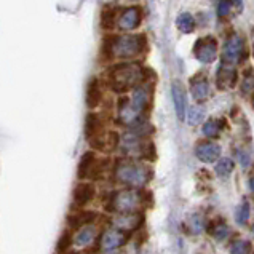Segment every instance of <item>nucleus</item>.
Returning a JSON list of instances; mask_svg holds the SVG:
<instances>
[{"label":"nucleus","instance_id":"f257e3e1","mask_svg":"<svg viewBox=\"0 0 254 254\" xmlns=\"http://www.w3.org/2000/svg\"><path fill=\"white\" fill-rule=\"evenodd\" d=\"M146 69L137 63H120L107 70V83L115 93H125L134 90L144 83Z\"/></svg>","mask_w":254,"mask_h":254},{"label":"nucleus","instance_id":"6ab92c4d","mask_svg":"<svg viewBox=\"0 0 254 254\" xmlns=\"http://www.w3.org/2000/svg\"><path fill=\"white\" fill-rule=\"evenodd\" d=\"M96 213L94 211H85V209H80L75 214H70L67 217V226L69 230H80L85 226H90V224L96 219Z\"/></svg>","mask_w":254,"mask_h":254},{"label":"nucleus","instance_id":"ddd939ff","mask_svg":"<svg viewBox=\"0 0 254 254\" xmlns=\"http://www.w3.org/2000/svg\"><path fill=\"white\" fill-rule=\"evenodd\" d=\"M128 240V235L125 232H122L119 229H111V230H106L103 237H101V248L104 251H114L120 248L127 243Z\"/></svg>","mask_w":254,"mask_h":254},{"label":"nucleus","instance_id":"0eeeda50","mask_svg":"<svg viewBox=\"0 0 254 254\" xmlns=\"http://www.w3.org/2000/svg\"><path fill=\"white\" fill-rule=\"evenodd\" d=\"M144 224V216L141 213H119L112 219V226L122 232H134Z\"/></svg>","mask_w":254,"mask_h":254},{"label":"nucleus","instance_id":"cd10ccee","mask_svg":"<svg viewBox=\"0 0 254 254\" xmlns=\"http://www.w3.org/2000/svg\"><path fill=\"white\" fill-rule=\"evenodd\" d=\"M234 168H235V163L232 158H221L216 165V174L221 178H227L229 174H232Z\"/></svg>","mask_w":254,"mask_h":254},{"label":"nucleus","instance_id":"4468645a","mask_svg":"<svg viewBox=\"0 0 254 254\" xmlns=\"http://www.w3.org/2000/svg\"><path fill=\"white\" fill-rule=\"evenodd\" d=\"M190 93L197 103H205L209 98V82L203 74H197L190 78Z\"/></svg>","mask_w":254,"mask_h":254},{"label":"nucleus","instance_id":"bb28decb","mask_svg":"<svg viewBox=\"0 0 254 254\" xmlns=\"http://www.w3.org/2000/svg\"><path fill=\"white\" fill-rule=\"evenodd\" d=\"M201 131L206 137H209V139H216V137L221 134V123L217 120H213V119L206 120L205 123H203Z\"/></svg>","mask_w":254,"mask_h":254},{"label":"nucleus","instance_id":"aec40b11","mask_svg":"<svg viewBox=\"0 0 254 254\" xmlns=\"http://www.w3.org/2000/svg\"><path fill=\"white\" fill-rule=\"evenodd\" d=\"M96 154H94V150H88L85 152L82 155L80 162H78V168H77V176L80 181L90 178V174L94 168V165H96Z\"/></svg>","mask_w":254,"mask_h":254},{"label":"nucleus","instance_id":"1a4fd4ad","mask_svg":"<svg viewBox=\"0 0 254 254\" xmlns=\"http://www.w3.org/2000/svg\"><path fill=\"white\" fill-rule=\"evenodd\" d=\"M131 106L137 114H144L150 107L152 103V85L142 83L139 86H136L131 94Z\"/></svg>","mask_w":254,"mask_h":254},{"label":"nucleus","instance_id":"393cba45","mask_svg":"<svg viewBox=\"0 0 254 254\" xmlns=\"http://www.w3.org/2000/svg\"><path fill=\"white\" fill-rule=\"evenodd\" d=\"M208 232L211 234L216 240H219L222 242L224 238H226L229 235V226L224 221H214V222H209V226H208Z\"/></svg>","mask_w":254,"mask_h":254},{"label":"nucleus","instance_id":"e433bc0d","mask_svg":"<svg viewBox=\"0 0 254 254\" xmlns=\"http://www.w3.org/2000/svg\"><path fill=\"white\" fill-rule=\"evenodd\" d=\"M69 254H77V253H69Z\"/></svg>","mask_w":254,"mask_h":254},{"label":"nucleus","instance_id":"dca6fc26","mask_svg":"<svg viewBox=\"0 0 254 254\" xmlns=\"http://www.w3.org/2000/svg\"><path fill=\"white\" fill-rule=\"evenodd\" d=\"M171 96H173V103H174V109H176L178 119L186 120V117H187V99H186V91L179 82H173Z\"/></svg>","mask_w":254,"mask_h":254},{"label":"nucleus","instance_id":"20e7f679","mask_svg":"<svg viewBox=\"0 0 254 254\" xmlns=\"http://www.w3.org/2000/svg\"><path fill=\"white\" fill-rule=\"evenodd\" d=\"M248 58V48H246V42L238 34H232L230 37L224 43L221 60L222 64H242Z\"/></svg>","mask_w":254,"mask_h":254},{"label":"nucleus","instance_id":"f3484780","mask_svg":"<svg viewBox=\"0 0 254 254\" xmlns=\"http://www.w3.org/2000/svg\"><path fill=\"white\" fill-rule=\"evenodd\" d=\"M141 115L137 114L133 106L131 101L128 98H122L119 101V122L123 123V125H134V123L139 122Z\"/></svg>","mask_w":254,"mask_h":254},{"label":"nucleus","instance_id":"f704fd0d","mask_svg":"<svg viewBox=\"0 0 254 254\" xmlns=\"http://www.w3.org/2000/svg\"><path fill=\"white\" fill-rule=\"evenodd\" d=\"M250 187H251V190H253V193H254V168H253L251 176H250Z\"/></svg>","mask_w":254,"mask_h":254},{"label":"nucleus","instance_id":"c756f323","mask_svg":"<svg viewBox=\"0 0 254 254\" xmlns=\"http://www.w3.org/2000/svg\"><path fill=\"white\" fill-rule=\"evenodd\" d=\"M253 246L248 240H235L230 246V254H251Z\"/></svg>","mask_w":254,"mask_h":254},{"label":"nucleus","instance_id":"7ed1b4c3","mask_svg":"<svg viewBox=\"0 0 254 254\" xmlns=\"http://www.w3.org/2000/svg\"><path fill=\"white\" fill-rule=\"evenodd\" d=\"M147 48V37L144 34L117 35L114 45V58L119 60H131L142 55Z\"/></svg>","mask_w":254,"mask_h":254},{"label":"nucleus","instance_id":"423d86ee","mask_svg":"<svg viewBox=\"0 0 254 254\" xmlns=\"http://www.w3.org/2000/svg\"><path fill=\"white\" fill-rule=\"evenodd\" d=\"M217 55H219V47H217V40L213 35H206L195 42L193 45V56L203 64H211L216 61Z\"/></svg>","mask_w":254,"mask_h":254},{"label":"nucleus","instance_id":"2f4dec72","mask_svg":"<svg viewBox=\"0 0 254 254\" xmlns=\"http://www.w3.org/2000/svg\"><path fill=\"white\" fill-rule=\"evenodd\" d=\"M189 224H190V232L195 235H198L201 234V230H203V226H205V222H203V219L200 216H192L190 219H189Z\"/></svg>","mask_w":254,"mask_h":254},{"label":"nucleus","instance_id":"412c9836","mask_svg":"<svg viewBox=\"0 0 254 254\" xmlns=\"http://www.w3.org/2000/svg\"><path fill=\"white\" fill-rule=\"evenodd\" d=\"M101 129H103V122H101V117L96 112H88L85 117V137L86 139H94L98 137Z\"/></svg>","mask_w":254,"mask_h":254},{"label":"nucleus","instance_id":"9d476101","mask_svg":"<svg viewBox=\"0 0 254 254\" xmlns=\"http://www.w3.org/2000/svg\"><path fill=\"white\" fill-rule=\"evenodd\" d=\"M94 195H96V189L91 183H78L72 193V206L82 209L94 198Z\"/></svg>","mask_w":254,"mask_h":254},{"label":"nucleus","instance_id":"4be33fe9","mask_svg":"<svg viewBox=\"0 0 254 254\" xmlns=\"http://www.w3.org/2000/svg\"><path fill=\"white\" fill-rule=\"evenodd\" d=\"M96 235H98V230H96V227L94 226H85V227H82L80 230L77 232V235H75V245L77 246H90L93 242H94V238H96Z\"/></svg>","mask_w":254,"mask_h":254},{"label":"nucleus","instance_id":"473e14b6","mask_svg":"<svg viewBox=\"0 0 254 254\" xmlns=\"http://www.w3.org/2000/svg\"><path fill=\"white\" fill-rule=\"evenodd\" d=\"M230 10H232V0H221V2L217 3V16L219 18L229 16Z\"/></svg>","mask_w":254,"mask_h":254},{"label":"nucleus","instance_id":"f8f14e48","mask_svg":"<svg viewBox=\"0 0 254 254\" xmlns=\"http://www.w3.org/2000/svg\"><path fill=\"white\" fill-rule=\"evenodd\" d=\"M221 155L219 144L211 141H203L195 146V157L203 163H214Z\"/></svg>","mask_w":254,"mask_h":254},{"label":"nucleus","instance_id":"c9c22d12","mask_svg":"<svg viewBox=\"0 0 254 254\" xmlns=\"http://www.w3.org/2000/svg\"><path fill=\"white\" fill-rule=\"evenodd\" d=\"M235 2H237L238 5H240V6H242V0H235Z\"/></svg>","mask_w":254,"mask_h":254},{"label":"nucleus","instance_id":"6e6552de","mask_svg":"<svg viewBox=\"0 0 254 254\" xmlns=\"http://www.w3.org/2000/svg\"><path fill=\"white\" fill-rule=\"evenodd\" d=\"M141 21H142V8L139 5H133L120 13L117 26L122 31H134V29L141 26Z\"/></svg>","mask_w":254,"mask_h":254},{"label":"nucleus","instance_id":"72a5a7b5","mask_svg":"<svg viewBox=\"0 0 254 254\" xmlns=\"http://www.w3.org/2000/svg\"><path fill=\"white\" fill-rule=\"evenodd\" d=\"M187 117H189V123H190V125H197V123H200L203 119V111L198 107H193L189 111Z\"/></svg>","mask_w":254,"mask_h":254},{"label":"nucleus","instance_id":"c85d7f7f","mask_svg":"<svg viewBox=\"0 0 254 254\" xmlns=\"http://www.w3.org/2000/svg\"><path fill=\"white\" fill-rule=\"evenodd\" d=\"M251 216V206L248 201H243L240 206L237 208L235 211V219L237 222L240 224V226H245V224H248V219Z\"/></svg>","mask_w":254,"mask_h":254},{"label":"nucleus","instance_id":"9b49d317","mask_svg":"<svg viewBox=\"0 0 254 254\" xmlns=\"http://www.w3.org/2000/svg\"><path fill=\"white\" fill-rule=\"evenodd\" d=\"M238 83V72L235 67L227 66V64H221L216 74V85L217 88L222 91L232 90Z\"/></svg>","mask_w":254,"mask_h":254},{"label":"nucleus","instance_id":"4c0bfd02","mask_svg":"<svg viewBox=\"0 0 254 254\" xmlns=\"http://www.w3.org/2000/svg\"><path fill=\"white\" fill-rule=\"evenodd\" d=\"M253 232H254V227H253Z\"/></svg>","mask_w":254,"mask_h":254},{"label":"nucleus","instance_id":"a211bd4d","mask_svg":"<svg viewBox=\"0 0 254 254\" xmlns=\"http://www.w3.org/2000/svg\"><path fill=\"white\" fill-rule=\"evenodd\" d=\"M119 8L117 6H112V5H106L103 6V10H101V14H99V26L103 31H112L115 29L119 23Z\"/></svg>","mask_w":254,"mask_h":254},{"label":"nucleus","instance_id":"5701e85b","mask_svg":"<svg viewBox=\"0 0 254 254\" xmlns=\"http://www.w3.org/2000/svg\"><path fill=\"white\" fill-rule=\"evenodd\" d=\"M117 35H104L103 42H101V50H99V58L103 61H112L114 60V45Z\"/></svg>","mask_w":254,"mask_h":254},{"label":"nucleus","instance_id":"f03ea898","mask_svg":"<svg viewBox=\"0 0 254 254\" xmlns=\"http://www.w3.org/2000/svg\"><path fill=\"white\" fill-rule=\"evenodd\" d=\"M114 176L120 184L128 187H142L152 179V170L133 160H119L115 165Z\"/></svg>","mask_w":254,"mask_h":254},{"label":"nucleus","instance_id":"7c9ffc66","mask_svg":"<svg viewBox=\"0 0 254 254\" xmlns=\"http://www.w3.org/2000/svg\"><path fill=\"white\" fill-rule=\"evenodd\" d=\"M254 91V74H253V70L248 69L243 74V82H242V93L243 94H248Z\"/></svg>","mask_w":254,"mask_h":254},{"label":"nucleus","instance_id":"a878e982","mask_svg":"<svg viewBox=\"0 0 254 254\" xmlns=\"http://www.w3.org/2000/svg\"><path fill=\"white\" fill-rule=\"evenodd\" d=\"M72 243H74V237H72V232L67 229L64 230L63 234L60 235V238H58V243H56V254H66L69 250Z\"/></svg>","mask_w":254,"mask_h":254},{"label":"nucleus","instance_id":"2eb2a0df","mask_svg":"<svg viewBox=\"0 0 254 254\" xmlns=\"http://www.w3.org/2000/svg\"><path fill=\"white\" fill-rule=\"evenodd\" d=\"M101 101H103V88H101V82L98 77H91L86 85L85 93V103L88 109H96Z\"/></svg>","mask_w":254,"mask_h":254},{"label":"nucleus","instance_id":"39448f33","mask_svg":"<svg viewBox=\"0 0 254 254\" xmlns=\"http://www.w3.org/2000/svg\"><path fill=\"white\" fill-rule=\"evenodd\" d=\"M144 203V193L136 190H122L112 195L109 208L117 213H136Z\"/></svg>","mask_w":254,"mask_h":254},{"label":"nucleus","instance_id":"b1692460","mask_svg":"<svg viewBox=\"0 0 254 254\" xmlns=\"http://www.w3.org/2000/svg\"><path fill=\"white\" fill-rule=\"evenodd\" d=\"M197 23H195V19L192 14L189 13H181L179 16L176 18V27L179 29L183 34H192L195 31V26Z\"/></svg>","mask_w":254,"mask_h":254}]
</instances>
